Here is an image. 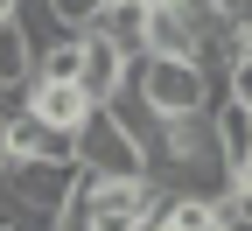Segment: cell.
<instances>
[{
	"mask_svg": "<svg viewBox=\"0 0 252 231\" xmlns=\"http://www.w3.org/2000/svg\"><path fill=\"white\" fill-rule=\"evenodd\" d=\"M7 161H14V154H7V140H0V175H7Z\"/></svg>",
	"mask_w": 252,
	"mask_h": 231,
	"instance_id": "13",
	"label": "cell"
},
{
	"mask_svg": "<svg viewBox=\"0 0 252 231\" xmlns=\"http://www.w3.org/2000/svg\"><path fill=\"white\" fill-rule=\"evenodd\" d=\"M126 49H112L98 28H77V91L84 98H105V91H119L126 84Z\"/></svg>",
	"mask_w": 252,
	"mask_h": 231,
	"instance_id": "5",
	"label": "cell"
},
{
	"mask_svg": "<svg viewBox=\"0 0 252 231\" xmlns=\"http://www.w3.org/2000/svg\"><path fill=\"white\" fill-rule=\"evenodd\" d=\"M126 84H133L161 119H175V112H203L210 98L224 91V77H210L196 56H147V49L126 63Z\"/></svg>",
	"mask_w": 252,
	"mask_h": 231,
	"instance_id": "1",
	"label": "cell"
},
{
	"mask_svg": "<svg viewBox=\"0 0 252 231\" xmlns=\"http://www.w3.org/2000/svg\"><path fill=\"white\" fill-rule=\"evenodd\" d=\"M14 7H21V0H0V21H7V14H14Z\"/></svg>",
	"mask_w": 252,
	"mask_h": 231,
	"instance_id": "12",
	"label": "cell"
},
{
	"mask_svg": "<svg viewBox=\"0 0 252 231\" xmlns=\"http://www.w3.org/2000/svg\"><path fill=\"white\" fill-rule=\"evenodd\" d=\"M224 91L252 105V49H231V56H224Z\"/></svg>",
	"mask_w": 252,
	"mask_h": 231,
	"instance_id": "11",
	"label": "cell"
},
{
	"mask_svg": "<svg viewBox=\"0 0 252 231\" xmlns=\"http://www.w3.org/2000/svg\"><path fill=\"white\" fill-rule=\"evenodd\" d=\"M91 28H98L112 49L140 56V49H147V0H105L98 14H91Z\"/></svg>",
	"mask_w": 252,
	"mask_h": 231,
	"instance_id": "7",
	"label": "cell"
},
{
	"mask_svg": "<svg viewBox=\"0 0 252 231\" xmlns=\"http://www.w3.org/2000/svg\"><path fill=\"white\" fill-rule=\"evenodd\" d=\"M70 182H77V161H49V154H14L7 175H0L7 203L21 210V224H56Z\"/></svg>",
	"mask_w": 252,
	"mask_h": 231,
	"instance_id": "3",
	"label": "cell"
},
{
	"mask_svg": "<svg viewBox=\"0 0 252 231\" xmlns=\"http://www.w3.org/2000/svg\"><path fill=\"white\" fill-rule=\"evenodd\" d=\"M147 7H161V0H147Z\"/></svg>",
	"mask_w": 252,
	"mask_h": 231,
	"instance_id": "14",
	"label": "cell"
},
{
	"mask_svg": "<svg viewBox=\"0 0 252 231\" xmlns=\"http://www.w3.org/2000/svg\"><path fill=\"white\" fill-rule=\"evenodd\" d=\"M77 168H98V175H147V154L126 140V126H119L105 105H91L84 126H77Z\"/></svg>",
	"mask_w": 252,
	"mask_h": 231,
	"instance_id": "4",
	"label": "cell"
},
{
	"mask_svg": "<svg viewBox=\"0 0 252 231\" xmlns=\"http://www.w3.org/2000/svg\"><path fill=\"white\" fill-rule=\"evenodd\" d=\"M210 133H217V161H245L252 154V105L245 98H231V91H217L210 98Z\"/></svg>",
	"mask_w": 252,
	"mask_h": 231,
	"instance_id": "6",
	"label": "cell"
},
{
	"mask_svg": "<svg viewBox=\"0 0 252 231\" xmlns=\"http://www.w3.org/2000/svg\"><path fill=\"white\" fill-rule=\"evenodd\" d=\"M28 70H35V42H28V28L7 14V21H0V84H28Z\"/></svg>",
	"mask_w": 252,
	"mask_h": 231,
	"instance_id": "9",
	"label": "cell"
},
{
	"mask_svg": "<svg viewBox=\"0 0 252 231\" xmlns=\"http://www.w3.org/2000/svg\"><path fill=\"white\" fill-rule=\"evenodd\" d=\"M98 7H105V0H42V14H49L56 28H91Z\"/></svg>",
	"mask_w": 252,
	"mask_h": 231,
	"instance_id": "10",
	"label": "cell"
},
{
	"mask_svg": "<svg viewBox=\"0 0 252 231\" xmlns=\"http://www.w3.org/2000/svg\"><path fill=\"white\" fill-rule=\"evenodd\" d=\"M98 105H105V112H112V119L126 126V140H133L140 154H147L154 140H161V112H154V105H147V98H140L133 84H119V91H105Z\"/></svg>",
	"mask_w": 252,
	"mask_h": 231,
	"instance_id": "8",
	"label": "cell"
},
{
	"mask_svg": "<svg viewBox=\"0 0 252 231\" xmlns=\"http://www.w3.org/2000/svg\"><path fill=\"white\" fill-rule=\"evenodd\" d=\"M140 196H147V175H98V168H77V182H70V196H63L56 224H70V231H133Z\"/></svg>",
	"mask_w": 252,
	"mask_h": 231,
	"instance_id": "2",
	"label": "cell"
}]
</instances>
